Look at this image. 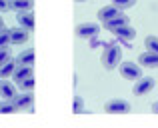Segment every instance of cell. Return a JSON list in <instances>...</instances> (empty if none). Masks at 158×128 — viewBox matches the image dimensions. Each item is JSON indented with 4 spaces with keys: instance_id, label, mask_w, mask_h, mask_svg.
<instances>
[{
    "instance_id": "cell-1",
    "label": "cell",
    "mask_w": 158,
    "mask_h": 128,
    "mask_svg": "<svg viewBox=\"0 0 158 128\" xmlns=\"http://www.w3.org/2000/svg\"><path fill=\"white\" fill-rule=\"evenodd\" d=\"M100 60H102V66H104L106 70L118 68V66L122 64V48L116 46V44H108L104 48V52H102Z\"/></svg>"
},
{
    "instance_id": "cell-2",
    "label": "cell",
    "mask_w": 158,
    "mask_h": 128,
    "mask_svg": "<svg viewBox=\"0 0 158 128\" xmlns=\"http://www.w3.org/2000/svg\"><path fill=\"white\" fill-rule=\"evenodd\" d=\"M118 70H120V76L126 78V80H140V78H142V66L138 62L126 60V62H122L118 66Z\"/></svg>"
},
{
    "instance_id": "cell-3",
    "label": "cell",
    "mask_w": 158,
    "mask_h": 128,
    "mask_svg": "<svg viewBox=\"0 0 158 128\" xmlns=\"http://www.w3.org/2000/svg\"><path fill=\"white\" fill-rule=\"evenodd\" d=\"M104 112L108 114H128L130 112V102L122 100V98H112L104 104Z\"/></svg>"
},
{
    "instance_id": "cell-4",
    "label": "cell",
    "mask_w": 158,
    "mask_h": 128,
    "mask_svg": "<svg viewBox=\"0 0 158 128\" xmlns=\"http://www.w3.org/2000/svg\"><path fill=\"white\" fill-rule=\"evenodd\" d=\"M76 34L78 38H88V40H96L98 34H100V26L94 22H84L76 26Z\"/></svg>"
},
{
    "instance_id": "cell-5",
    "label": "cell",
    "mask_w": 158,
    "mask_h": 128,
    "mask_svg": "<svg viewBox=\"0 0 158 128\" xmlns=\"http://www.w3.org/2000/svg\"><path fill=\"white\" fill-rule=\"evenodd\" d=\"M112 34H114L116 40H118V42H122L126 48H130L132 46V40L136 38V30L130 26V24H128V26H122V28H116Z\"/></svg>"
},
{
    "instance_id": "cell-6",
    "label": "cell",
    "mask_w": 158,
    "mask_h": 128,
    "mask_svg": "<svg viewBox=\"0 0 158 128\" xmlns=\"http://www.w3.org/2000/svg\"><path fill=\"white\" fill-rule=\"evenodd\" d=\"M154 84H156V80L152 76H142L140 80H136L132 92H134L136 96H142V94H148V92H150V90L154 88Z\"/></svg>"
},
{
    "instance_id": "cell-7",
    "label": "cell",
    "mask_w": 158,
    "mask_h": 128,
    "mask_svg": "<svg viewBox=\"0 0 158 128\" xmlns=\"http://www.w3.org/2000/svg\"><path fill=\"white\" fill-rule=\"evenodd\" d=\"M122 14H124V12L120 10V8H116L114 4H108V6H104V8H100V10H98V20L104 24V22H110V20L122 16Z\"/></svg>"
},
{
    "instance_id": "cell-8",
    "label": "cell",
    "mask_w": 158,
    "mask_h": 128,
    "mask_svg": "<svg viewBox=\"0 0 158 128\" xmlns=\"http://www.w3.org/2000/svg\"><path fill=\"white\" fill-rule=\"evenodd\" d=\"M16 104V108L18 110H34V96H32V92H22V94H16V98L12 100Z\"/></svg>"
},
{
    "instance_id": "cell-9",
    "label": "cell",
    "mask_w": 158,
    "mask_h": 128,
    "mask_svg": "<svg viewBox=\"0 0 158 128\" xmlns=\"http://www.w3.org/2000/svg\"><path fill=\"white\" fill-rule=\"evenodd\" d=\"M16 20H18V26H20V28H24V30H28V32L34 30V12H32V10H28V12H18Z\"/></svg>"
},
{
    "instance_id": "cell-10",
    "label": "cell",
    "mask_w": 158,
    "mask_h": 128,
    "mask_svg": "<svg viewBox=\"0 0 158 128\" xmlns=\"http://www.w3.org/2000/svg\"><path fill=\"white\" fill-rule=\"evenodd\" d=\"M0 98H2V100H14L16 98L14 84L8 82V80H2V78H0Z\"/></svg>"
},
{
    "instance_id": "cell-11",
    "label": "cell",
    "mask_w": 158,
    "mask_h": 128,
    "mask_svg": "<svg viewBox=\"0 0 158 128\" xmlns=\"http://www.w3.org/2000/svg\"><path fill=\"white\" fill-rule=\"evenodd\" d=\"M138 64L140 66H146V68H158V54L156 52H142L138 56Z\"/></svg>"
},
{
    "instance_id": "cell-12",
    "label": "cell",
    "mask_w": 158,
    "mask_h": 128,
    "mask_svg": "<svg viewBox=\"0 0 158 128\" xmlns=\"http://www.w3.org/2000/svg\"><path fill=\"white\" fill-rule=\"evenodd\" d=\"M10 38H12V44H24L28 42V38H30V32L24 30V28H10Z\"/></svg>"
},
{
    "instance_id": "cell-13",
    "label": "cell",
    "mask_w": 158,
    "mask_h": 128,
    "mask_svg": "<svg viewBox=\"0 0 158 128\" xmlns=\"http://www.w3.org/2000/svg\"><path fill=\"white\" fill-rule=\"evenodd\" d=\"M30 76H34L32 74V66H16V70H14V74H12V80L16 82V84H20L22 80H26V78H30Z\"/></svg>"
},
{
    "instance_id": "cell-14",
    "label": "cell",
    "mask_w": 158,
    "mask_h": 128,
    "mask_svg": "<svg viewBox=\"0 0 158 128\" xmlns=\"http://www.w3.org/2000/svg\"><path fill=\"white\" fill-rule=\"evenodd\" d=\"M14 60H16V64H20V66H34V48L22 50Z\"/></svg>"
},
{
    "instance_id": "cell-15",
    "label": "cell",
    "mask_w": 158,
    "mask_h": 128,
    "mask_svg": "<svg viewBox=\"0 0 158 128\" xmlns=\"http://www.w3.org/2000/svg\"><path fill=\"white\" fill-rule=\"evenodd\" d=\"M128 24H130V18H128L126 14H122V16H118V18L110 20V22H104V28H106V30H110V32H114L116 28L128 26Z\"/></svg>"
},
{
    "instance_id": "cell-16",
    "label": "cell",
    "mask_w": 158,
    "mask_h": 128,
    "mask_svg": "<svg viewBox=\"0 0 158 128\" xmlns=\"http://www.w3.org/2000/svg\"><path fill=\"white\" fill-rule=\"evenodd\" d=\"M10 10H14V12L32 10V0H10Z\"/></svg>"
},
{
    "instance_id": "cell-17",
    "label": "cell",
    "mask_w": 158,
    "mask_h": 128,
    "mask_svg": "<svg viewBox=\"0 0 158 128\" xmlns=\"http://www.w3.org/2000/svg\"><path fill=\"white\" fill-rule=\"evenodd\" d=\"M16 60L12 58V60H8L6 64L4 66H0V78H2V80H6V78H10L12 74H14V70H16Z\"/></svg>"
},
{
    "instance_id": "cell-18",
    "label": "cell",
    "mask_w": 158,
    "mask_h": 128,
    "mask_svg": "<svg viewBox=\"0 0 158 128\" xmlns=\"http://www.w3.org/2000/svg\"><path fill=\"white\" fill-rule=\"evenodd\" d=\"M16 110L18 108L12 100H0V114H14Z\"/></svg>"
},
{
    "instance_id": "cell-19",
    "label": "cell",
    "mask_w": 158,
    "mask_h": 128,
    "mask_svg": "<svg viewBox=\"0 0 158 128\" xmlns=\"http://www.w3.org/2000/svg\"><path fill=\"white\" fill-rule=\"evenodd\" d=\"M10 44H12L10 28H4V30H0V48H8Z\"/></svg>"
},
{
    "instance_id": "cell-20",
    "label": "cell",
    "mask_w": 158,
    "mask_h": 128,
    "mask_svg": "<svg viewBox=\"0 0 158 128\" xmlns=\"http://www.w3.org/2000/svg\"><path fill=\"white\" fill-rule=\"evenodd\" d=\"M144 46H146L148 52H156V54H158V36H146Z\"/></svg>"
},
{
    "instance_id": "cell-21",
    "label": "cell",
    "mask_w": 158,
    "mask_h": 128,
    "mask_svg": "<svg viewBox=\"0 0 158 128\" xmlns=\"http://www.w3.org/2000/svg\"><path fill=\"white\" fill-rule=\"evenodd\" d=\"M112 4H114L116 8H120V10H126V8H132L136 4V0H112Z\"/></svg>"
},
{
    "instance_id": "cell-22",
    "label": "cell",
    "mask_w": 158,
    "mask_h": 128,
    "mask_svg": "<svg viewBox=\"0 0 158 128\" xmlns=\"http://www.w3.org/2000/svg\"><path fill=\"white\" fill-rule=\"evenodd\" d=\"M18 86L24 90V92H32V88H34V76H30V78H26V80H22Z\"/></svg>"
},
{
    "instance_id": "cell-23",
    "label": "cell",
    "mask_w": 158,
    "mask_h": 128,
    "mask_svg": "<svg viewBox=\"0 0 158 128\" xmlns=\"http://www.w3.org/2000/svg\"><path fill=\"white\" fill-rule=\"evenodd\" d=\"M72 112H74V114H82V112H84V102H82V98H80V96H76V98H74Z\"/></svg>"
},
{
    "instance_id": "cell-24",
    "label": "cell",
    "mask_w": 158,
    "mask_h": 128,
    "mask_svg": "<svg viewBox=\"0 0 158 128\" xmlns=\"http://www.w3.org/2000/svg\"><path fill=\"white\" fill-rule=\"evenodd\" d=\"M8 60H12L10 50H8V48H0V66H4Z\"/></svg>"
},
{
    "instance_id": "cell-25",
    "label": "cell",
    "mask_w": 158,
    "mask_h": 128,
    "mask_svg": "<svg viewBox=\"0 0 158 128\" xmlns=\"http://www.w3.org/2000/svg\"><path fill=\"white\" fill-rule=\"evenodd\" d=\"M10 10V0H0V14Z\"/></svg>"
},
{
    "instance_id": "cell-26",
    "label": "cell",
    "mask_w": 158,
    "mask_h": 128,
    "mask_svg": "<svg viewBox=\"0 0 158 128\" xmlns=\"http://www.w3.org/2000/svg\"><path fill=\"white\" fill-rule=\"evenodd\" d=\"M152 112L158 114V102H154V104H152Z\"/></svg>"
},
{
    "instance_id": "cell-27",
    "label": "cell",
    "mask_w": 158,
    "mask_h": 128,
    "mask_svg": "<svg viewBox=\"0 0 158 128\" xmlns=\"http://www.w3.org/2000/svg\"><path fill=\"white\" fill-rule=\"evenodd\" d=\"M0 26H4V20H2V16H0Z\"/></svg>"
},
{
    "instance_id": "cell-28",
    "label": "cell",
    "mask_w": 158,
    "mask_h": 128,
    "mask_svg": "<svg viewBox=\"0 0 158 128\" xmlns=\"http://www.w3.org/2000/svg\"><path fill=\"white\" fill-rule=\"evenodd\" d=\"M76 2H88V0H76Z\"/></svg>"
},
{
    "instance_id": "cell-29",
    "label": "cell",
    "mask_w": 158,
    "mask_h": 128,
    "mask_svg": "<svg viewBox=\"0 0 158 128\" xmlns=\"http://www.w3.org/2000/svg\"><path fill=\"white\" fill-rule=\"evenodd\" d=\"M0 30H4V26H0Z\"/></svg>"
}]
</instances>
